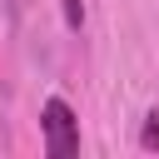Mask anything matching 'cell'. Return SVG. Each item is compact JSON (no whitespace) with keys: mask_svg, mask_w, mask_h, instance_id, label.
<instances>
[{"mask_svg":"<svg viewBox=\"0 0 159 159\" xmlns=\"http://www.w3.org/2000/svg\"><path fill=\"white\" fill-rule=\"evenodd\" d=\"M40 129H45V154H50V159H75V154H80V119H75V109H70L60 94L45 99Z\"/></svg>","mask_w":159,"mask_h":159,"instance_id":"cell-1","label":"cell"},{"mask_svg":"<svg viewBox=\"0 0 159 159\" xmlns=\"http://www.w3.org/2000/svg\"><path fill=\"white\" fill-rule=\"evenodd\" d=\"M139 144H144V149H159V109H149V114H144V129H139Z\"/></svg>","mask_w":159,"mask_h":159,"instance_id":"cell-2","label":"cell"},{"mask_svg":"<svg viewBox=\"0 0 159 159\" xmlns=\"http://www.w3.org/2000/svg\"><path fill=\"white\" fill-rule=\"evenodd\" d=\"M60 10H65V25H70V30L84 25V5H80V0H60Z\"/></svg>","mask_w":159,"mask_h":159,"instance_id":"cell-3","label":"cell"}]
</instances>
